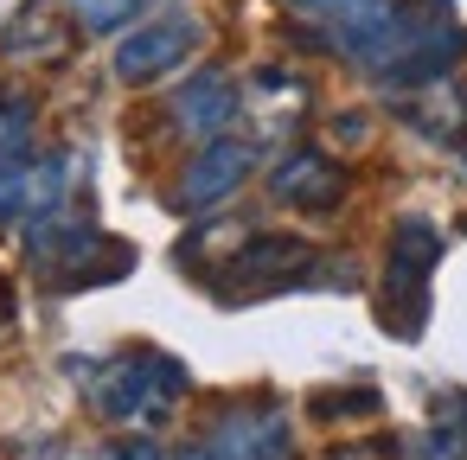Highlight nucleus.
Wrapping results in <instances>:
<instances>
[{
    "label": "nucleus",
    "mask_w": 467,
    "mask_h": 460,
    "mask_svg": "<svg viewBox=\"0 0 467 460\" xmlns=\"http://www.w3.org/2000/svg\"><path fill=\"white\" fill-rule=\"evenodd\" d=\"M199 20L192 14H161V20H148V26H129L122 33V46H116V77L122 84H154V77H167V71H180L192 52H199Z\"/></svg>",
    "instance_id": "obj_4"
},
{
    "label": "nucleus",
    "mask_w": 467,
    "mask_h": 460,
    "mask_svg": "<svg viewBox=\"0 0 467 460\" xmlns=\"http://www.w3.org/2000/svg\"><path fill=\"white\" fill-rule=\"evenodd\" d=\"M148 7H161V0H71V14L84 33H129Z\"/></svg>",
    "instance_id": "obj_9"
},
{
    "label": "nucleus",
    "mask_w": 467,
    "mask_h": 460,
    "mask_svg": "<svg viewBox=\"0 0 467 460\" xmlns=\"http://www.w3.org/2000/svg\"><path fill=\"white\" fill-rule=\"evenodd\" d=\"M237 109H244V90H237L231 71H199L173 97V122L186 135H199V141H224V128L237 122Z\"/></svg>",
    "instance_id": "obj_5"
},
{
    "label": "nucleus",
    "mask_w": 467,
    "mask_h": 460,
    "mask_svg": "<svg viewBox=\"0 0 467 460\" xmlns=\"http://www.w3.org/2000/svg\"><path fill=\"white\" fill-rule=\"evenodd\" d=\"M26 141H33V103L0 97V167L26 160Z\"/></svg>",
    "instance_id": "obj_10"
},
{
    "label": "nucleus",
    "mask_w": 467,
    "mask_h": 460,
    "mask_svg": "<svg viewBox=\"0 0 467 460\" xmlns=\"http://www.w3.org/2000/svg\"><path fill=\"white\" fill-rule=\"evenodd\" d=\"M180 390H186V371H180L173 358H161V352H129V358H116V364L90 383V403H97L109 422H122V428H148V422H161V415L173 409Z\"/></svg>",
    "instance_id": "obj_2"
},
{
    "label": "nucleus",
    "mask_w": 467,
    "mask_h": 460,
    "mask_svg": "<svg viewBox=\"0 0 467 460\" xmlns=\"http://www.w3.org/2000/svg\"><path fill=\"white\" fill-rule=\"evenodd\" d=\"M269 192H275L282 205H295V211H333V205L346 199V173H339L320 148H295V154H282Z\"/></svg>",
    "instance_id": "obj_7"
},
{
    "label": "nucleus",
    "mask_w": 467,
    "mask_h": 460,
    "mask_svg": "<svg viewBox=\"0 0 467 460\" xmlns=\"http://www.w3.org/2000/svg\"><path fill=\"white\" fill-rule=\"evenodd\" d=\"M282 7L301 20V33L320 46V52H333V58H346V65H358V71H371L378 84L403 65V52L422 39V26L429 20H416L403 0H282Z\"/></svg>",
    "instance_id": "obj_1"
},
{
    "label": "nucleus",
    "mask_w": 467,
    "mask_h": 460,
    "mask_svg": "<svg viewBox=\"0 0 467 460\" xmlns=\"http://www.w3.org/2000/svg\"><path fill=\"white\" fill-rule=\"evenodd\" d=\"M256 167V148L250 141H205V154L186 167V186H180V205L186 211H205V205H224Z\"/></svg>",
    "instance_id": "obj_6"
},
{
    "label": "nucleus",
    "mask_w": 467,
    "mask_h": 460,
    "mask_svg": "<svg viewBox=\"0 0 467 460\" xmlns=\"http://www.w3.org/2000/svg\"><path fill=\"white\" fill-rule=\"evenodd\" d=\"M26 256L58 281V288H90V281H109L129 269V250L109 243L97 224H65L58 211L26 224Z\"/></svg>",
    "instance_id": "obj_3"
},
{
    "label": "nucleus",
    "mask_w": 467,
    "mask_h": 460,
    "mask_svg": "<svg viewBox=\"0 0 467 460\" xmlns=\"http://www.w3.org/2000/svg\"><path fill=\"white\" fill-rule=\"evenodd\" d=\"M288 454V422L275 409H244L218 434H205L186 460H282Z\"/></svg>",
    "instance_id": "obj_8"
}]
</instances>
